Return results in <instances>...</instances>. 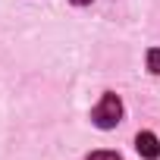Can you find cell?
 Here are the masks:
<instances>
[{
	"label": "cell",
	"instance_id": "1",
	"mask_svg": "<svg viewBox=\"0 0 160 160\" xmlns=\"http://www.w3.org/2000/svg\"><path fill=\"white\" fill-rule=\"evenodd\" d=\"M91 119L98 129H116V122L122 119V101L116 94H104L101 104L91 110Z\"/></svg>",
	"mask_w": 160,
	"mask_h": 160
},
{
	"label": "cell",
	"instance_id": "2",
	"mask_svg": "<svg viewBox=\"0 0 160 160\" xmlns=\"http://www.w3.org/2000/svg\"><path fill=\"white\" fill-rule=\"evenodd\" d=\"M135 151H138L144 160H157V157H160V141H157V135H154V132H138Z\"/></svg>",
	"mask_w": 160,
	"mask_h": 160
},
{
	"label": "cell",
	"instance_id": "3",
	"mask_svg": "<svg viewBox=\"0 0 160 160\" xmlns=\"http://www.w3.org/2000/svg\"><path fill=\"white\" fill-rule=\"evenodd\" d=\"M148 69H151L154 75H160V47L148 50Z\"/></svg>",
	"mask_w": 160,
	"mask_h": 160
},
{
	"label": "cell",
	"instance_id": "4",
	"mask_svg": "<svg viewBox=\"0 0 160 160\" xmlns=\"http://www.w3.org/2000/svg\"><path fill=\"white\" fill-rule=\"evenodd\" d=\"M88 160H119V154L116 151H94V154H88Z\"/></svg>",
	"mask_w": 160,
	"mask_h": 160
},
{
	"label": "cell",
	"instance_id": "5",
	"mask_svg": "<svg viewBox=\"0 0 160 160\" xmlns=\"http://www.w3.org/2000/svg\"><path fill=\"white\" fill-rule=\"evenodd\" d=\"M72 3H75V7H85V3H91V0H72Z\"/></svg>",
	"mask_w": 160,
	"mask_h": 160
}]
</instances>
